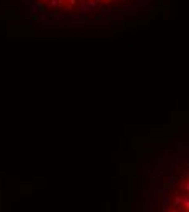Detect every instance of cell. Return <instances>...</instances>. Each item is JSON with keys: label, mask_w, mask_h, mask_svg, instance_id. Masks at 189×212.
Masks as SVG:
<instances>
[{"label": "cell", "mask_w": 189, "mask_h": 212, "mask_svg": "<svg viewBox=\"0 0 189 212\" xmlns=\"http://www.w3.org/2000/svg\"><path fill=\"white\" fill-rule=\"evenodd\" d=\"M119 2H124V0H57L55 3H59L60 7H64L65 10H73L77 8L78 5L82 7H108V5H113V3H119Z\"/></svg>", "instance_id": "1"}]
</instances>
